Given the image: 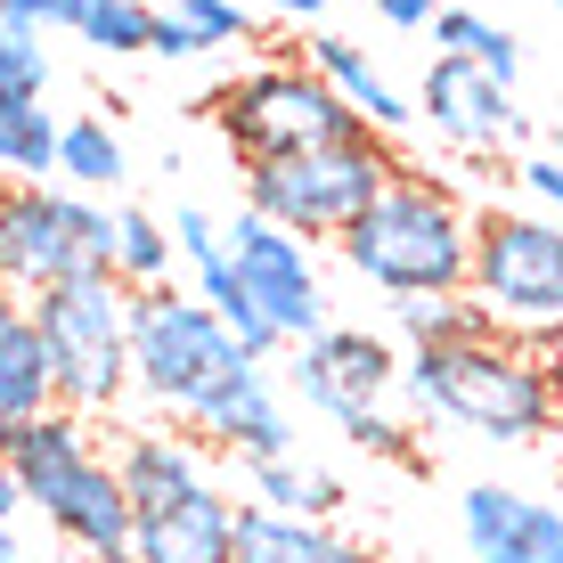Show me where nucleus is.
<instances>
[{
  "instance_id": "nucleus-1",
  "label": "nucleus",
  "mask_w": 563,
  "mask_h": 563,
  "mask_svg": "<svg viewBox=\"0 0 563 563\" xmlns=\"http://www.w3.org/2000/svg\"><path fill=\"white\" fill-rule=\"evenodd\" d=\"M400 400L433 424H465L474 441H498V450L548 441L563 424V376H555L548 343H522V335L400 352Z\"/></svg>"
},
{
  "instance_id": "nucleus-2",
  "label": "nucleus",
  "mask_w": 563,
  "mask_h": 563,
  "mask_svg": "<svg viewBox=\"0 0 563 563\" xmlns=\"http://www.w3.org/2000/svg\"><path fill=\"white\" fill-rule=\"evenodd\" d=\"M335 254L352 262V278H367L384 302H417V295H465L474 269V205L450 180L400 164L384 180V197L335 238Z\"/></svg>"
},
{
  "instance_id": "nucleus-3",
  "label": "nucleus",
  "mask_w": 563,
  "mask_h": 563,
  "mask_svg": "<svg viewBox=\"0 0 563 563\" xmlns=\"http://www.w3.org/2000/svg\"><path fill=\"white\" fill-rule=\"evenodd\" d=\"M0 457L25 482V507L90 563H131V498L114 482V457L90 441V417L42 409L25 424H0Z\"/></svg>"
},
{
  "instance_id": "nucleus-4",
  "label": "nucleus",
  "mask_w": 563,
  "mask_h": 563,
  "mask_svg": "<svg viewBox=\"0 0 563 563\" xmlns=\"http://www.w3.org/2000/svg\"><path fill=\"white\" fill-rule=\"evenodd\" d=\"M400 172V155L384 131H352V140H327L302 155H269V164H245V212L278 221L286 238H343L367 205L384 197V180Z\"/></svg>"
},
{
  "instance_id": "nucleus-5",
  "label": "nucleus",
  "mask_w": 563,
  "mask_h": 563,
  "mask_svg": "<svg viewBox=\"0 0 563 563\" xmlns=\"http://www.w3.org/2000/svg\"><path fill=\"white\" fill-rule=\"evenodd\" d=\"M465 295L490 310L498 335L563 343V221L522 205H474V269Z\"/></svg>"
},
{
  "instance_id": "nucleus-6",
  "label": "nucleus",
  "mask_w": 563,
  "mask_h": 563,
  "mask_svg": "<svg viewBox=\"0 0 563 563\" xmlns=\"http://www.w3.org/2000/svg\"><path fill=\"white\" fill-rule=\"evenodd\" d=\"M74 278H114V212L82 188L0 180V286L33 302Z\"/></svg>"
},
{
  "instance_id": "nucleus-7",
  "label": "nucleus",
  "mask_w": 563,
  "mask_h": 563,
  "mask_svg": "<svg viewBox=\"0 0 563 563\" xmlns=\"http://www.w3.org/2000/svg\"><path fill=\"white\" fill-rule=\"evenodd\" d=\"M33 327L49 343L57 409L74 417H114L131 393V286L123 278H74L33 295Z\"/></svg>"
},
{
  "instance_id": "nucleus-8",
  "label": "nucleus",
  "mask_w": 563,
  "mask_h": 563,
  "mask_svg": "<svg viewBox=\"0 0 563 563\" xmlns=\"http://www.w3.org/2000/svg\"><path fill=\"white\" fill-rule=\"evenodd\" d=\"M212 123L238 164H269V155H302V147H327V140H352L360 114L335 99L327 74H310L302 57H269V66H245L238 82L212 90Z\"/></svg>"
},
{
  "instance_id": "nucleus-9",
  "label": "nucleus",
  "mask_w": 563,
  "mask_h": 563,
  "mask_svg": "<svg viewBox=\"0 0 563 563\" xmlns=\"http://www.w3.org/2000/svg\"><path fill=\"white\" fill-rule=\"evenodd\" d=\"M238 360L254 352H238V335L197 295H180V286L131 295V393H147L164 417H188Z\"/></svg>"
},
{
  "instance_id": "nucleus-10",
  "label": "nucleus",
  "mask_w": 563,
  "mask_h": 563,
  "mask_svg": "<svg viewBox=\"0 0 563 563\" xmlns=\"http://www.w3.org/2000/svg\"><path fill=\"white\" fill-rule=\"evenodd\" d=\"M229 262H238L245 295L262 302V319L278 327L286 352H302L310 335H327V327H335V319H327V286H319V269H310V245L286 238L278 221L238 212V221H229Z\"/></svg>"
},
{
  "instance_id": "nucleus-11",
  "label": "nucleus",
  "mask_w": 563,
  "mask_h": 563,
  "mask_svg": "<svg viewBox=\"0 0 563 563\" xmlns=\"http://www.w3.org/2000/svg\"><path fill=\"white\" fill-rule=\"evenodd\" d=\"M180 424L238 465L245 457H295V409H286V384L269 376V360H238Z\"/></svg>"
},
{
  "instance_id": "nucleus-12",
  "label": "nucleus",
  "mask_w": 563,
  "mask_h": 563,
  "mask_svg": "<svg viewBox=\"0 0 563 563\" xmlns=\"http://www.w3.org/2000/svg\"><path fill=\"white\" fill-rule=\"evenodd\" d=\"M286 393L335 424L343 409H360V400L400 393V343L376 335V327H327V335H310L302 352H295Z\"/></svg>"
},
{
  "instance_id": "nucleus-13",
  "label": "nucleus",
  "mask_w": 563,
  "mask_h": 563,
  "mask_svg": "<svg viewBox=\"0 0 563 563\" xmlns=\"http://www.w3.org/2000/svg\"><path fill=\"white\" fill-rule=\"evenodd\" d=\"M417 123H433V140H450L457 155H490V147H507L522 131L515 82L482 74L474 57H441L433 49V66H424V82H417Z\"/></svg>"
},
{
  "instance_id": "nucleus-14",
  "label": "nucleus",
  "mask_w": 563,
  "mask_h": 563,
  "mask_svg": "<svg viewBox=\"0 0 563 563\" xmlns=\"http://www.w3.org/2000/svg\"><path fill=\"white\" fill-rule=\"evenodd\" d=\"M457 539L474 563H563V507L515 490V482H465Z\"/></svg>"
},
{
  "instance_id": "nucleus-15",
  "label": "nucleus",
  "mask_w": 563,
  "mask_h": 563,
  "mask_svg": "<svg viewBox=\"0 0 563 563\" xmlns=\"http://www.w3.org/2000/svg\"><path fill=\"white\" fill-rule=\"evenodd\" d=\"M238 507L229 482H205L180 507L131 522V563H238Z\"/></svg>"
},
{
  "instance_id": "nucleus-16",
  "label": "nucleus",
  "mask_w": 563,
  "mask_h": 563,
  "mask_svg": "<svg viewBox=\"0 0 563 563\" xmlns=\"http://www.w3.org/2000/svg\"><path fill=\"white\" fill-rule=\"evenodd\" d=\"M114 482H123L131 522H140V515L180 507L188 490H205L212 465H205V441H197V433H172V424H131V433L114 441Z\"/></svg>"
},
{
  "instance_id": "nucleus-17",
  "label": "nucleus",
  "mask_w": 563,
  "mask_h": 563,
  "mask_svg": "<svg viewBox=\"0 0 563 563\" xmlns=\"http://www.w3.org/2000/svg\"><path fill=\"white\" fill-rule=\"evenodd\" d=\"M302 66H310V74H327V82H335V99L352 107L367 131H384V140H400V131L417 123V99H400V90L384 82L376 66H367V49H360V42H343V33L310 25V33H302Z\"/></svg>"
},
{
  "instance_id": "nucleus-18",
  "label": "nucleus",
  "mask_w": 563,
  "mask_h": 563,
  "mask_svg": "<svg viewBox=\"0 0 563 563\" xmlns=\"http://www.w3.org/2000/svg\"><path fill=\"white\" fill-rule=\"evenodd\" d=\"M238 563H384L367 539H352L343 522H302V515H269L245 498L238 507Z\"/></svg>"
},
{
  "instance_id": "nucleus-19",
  "label": "nucleus",
  "mask_w": 563,
  "mask_h": 563,
  "mask_svg": "<svg viewBox=\"0 0 563 563\" xmlns=\"http://www.w3.org/2000/svg\"><path fill=\"white\" fill-rule=\"evenodd\" d=\"M238 482L269 515H302V522H335L343 515V482L327 474V465H302V450L295 457H245Z\"/></svg>"
},
{
  "instance_id": "nucleus-20",
  "label": "nucleus",
  "mask_w": 563,
  "mask_h": 563,
  "mask_svg": "<svg viewBox=\"0 0 563 563\" xmlns=\"http://www.w3.org/2000/svg\"><path fill=\"white\" fill-rule=\"evenodd\" d=\"M42 409H57L49 343H42V327H33V310H16V319L0 327V424H25Z\"/></svg>"
},
{
  "instance_id": "nucleus-21",
  "label": "nucleus",
  "mask_w": 563,
  "mask_h": 563,
  "mask_svg": "<svg viewBox=\"0 0 563 563\" xmlns=\"http://www.w3.org/2000/svg\"><path fill=\"white\" fill-rule=\"evenodd\" d=\"M393 335L400 352H450V343H482L498 327L474 295H417V302H393Z\"/></svg>"
},
{
  "instance_id": "nucleus-22",
  "label": "nucleus",
  "mask_w": 563,
  "mask_h": 563,
  "mask_svg": "<svg viewBox=\"0 0 563 563\" xmlns=\"http://www.w3.org/2000/svg\"><path fill=\"white\" fill-rule=\"evenodd\" d=\"M221 42H254V9L245 0H188V9H155V57H205Z\"/></svg>"
},
{
  "instance_id": "nucleus-23",
  "label": "nucleus",
  "mask_w": 563,
  "mask_h": 563,
  "mask_svg": "<svg viewBox=\"0 0 563 563\" xmlns=\"http://www.w3.org/2000/svg\"><path fill=\"white\" fill-rule=\"evenodd\" d=\"M114 278L131 295L172 286V221H155L147 205H114Z\"/></svg>"
},
{
  "instance_id": "nucleus-24",
  "label": "nucleus",
  "mask_w": 563,
  "mask_h": 563,
  "mask_svg": "<svg viewBox=\"0 0 563 563\" xmlns=\"http://www.w3.org/2000/svg\"><path fill=\"white\" fill-rule=\"evenodd\" d=\"M123 172L131 164H123V140L107 131V114H74V123H57V180H66V188L90 197V188H114Z\"/></svg>"
},
{
  "instance_id": "nucleus-25",
  "label": "nucleus",
  "mask_w": 563,
  "mask_h": 563,
  "mask_svg": "<svg viewBox=\"0 0 563 563\" xmlns=\"http://www.w3.org/2000/svg\"><path fill=\"white\" fill-rule=\"evenodd\" d=\"M57 172V123L42 99H0V180H49Z\"/></svg>"
},
{
  "instance_id": "nucleus-26",
  "label": "nucleus",
  "mask_w": 563,
  "mask_h": 563,
  "mask_svg": "<svg viewBox=\"0 0 563 563\" xmlns=\"http://www.w3.org/2000/svg\"><path fill=\"white\" fill-rule=\"evenodd\" d=\"M433 42H441V57H474V66L498 74V82L522 74V42L507 25H490L482 9H433Z\"/></svg>"
},
{
  "instance_id": "nucleus-27",
  "label": "nucleus",
  "mask_w": 563,
  "mask_h": 563,
  "mask_svg": "<svg viewBox=\"0 0 563 563\" xmlns=\"http://www.w3.org/2000/svg\"><path fill=\"white\" fill-rule=\"evenodd\" d=\"M82 33L90 49H107V57H131V49H147L155 42V9L147 0H82Z\"/></svg>"
},
{
  "instance_id": "nucleus-28",
  "label": "nucleus",
  "mask_w": 563,
  "mask_h": 563,
  "mask_svg": "<svg viewBox=\"0 0 563 563\" xmlns=\"http://www.w3.org/2000/svg\"><path fill=\"white\" fill-rule=\"evenodd\" d=\"M42 90H49V49H42V33L0 25V99H42Z\"/></svg>"
},
{
  "instance_id": "nucleus-29",
  "label": "nucleus",
  "mask_w": 563,
  "mask_h": 563,
  "mask_svg": "<svg viewBox=\"0 0 563 563\" xmlns=\"http://www.w3.org/2000/svg\"><path fill=\"white\" fill-rule=\"evenodd\" d=\"M0 25H25V33H49V25H82V0H0Z\"/></svg>"
},
{
  "instance_id": "nucleus-30",
  "label": "nucleus",
  "mask_w": 563,
  "mask_h": 563,
  "mask_svg": "<svg viewBox=\"0 0 563 563\" xmlns=\"http://www.w3.org/2000/svg\"><path fill=\"white\" fill-rule=\"evenodd\" d=\"M515 180L531 188V197L548 205L555 221H563V155H522V164H515Z\"/></svg>"
},
{
  "instance_id": "nucleus-31",
  "label": "nucleus",
  "mask_w": 563,
  "mask_h": 563,
  "mask_svg": "<svg viewBox=\"0 0 563 563\" xmlns=\"http://www.w3.org/2000/svg\"><path fill=\"white\" fill-rule=\"evenodd\" d=\"M367 9L384 16V25H400V33H417V25H433V0H367Z\"/></svg>"
},
{
  "instance_id": "nucleus-32",
  "label": "nucleus",
  "mask_w": 563,
  "mask_h": 563,
  "mask_svg": "<svg viewBox=\"0 0 563 563\" xmlns=\"http://www.w3.org/2000/svg\"><path fill=\"white\" fill-rule=\"evenodd\" d=\"M245 9H269V16H295V25H319V0H245Z\"/></svg>"
},
{
  "instance_id": "nucleus-33",
  "label": "nucleus",
  "mask_w": 563,
  "mask_h": 563,
  "mask_svg": "<svg viewBox=\"0 0 563 563\" xmlns=\"http://www.w3.org/2000/svg\"><path fill=\"white\" fill-rule=\"evenodd\" d=\"M16 515H25V482H16L9 457H0V522H16Z\"/></svg>"
},
{
  "instance_id": "nucleus-34",
  "label": "nucleus",
  "mask_w": 563,
  "mask_h": 563,
  "mask_svg": "<svg viewBox=\"0 0 563 563\" xmlns=\"http://www.w3.org/2000/svg\"><path fill=\"white\" fill-rule=\"evenodd\" d=\"M0 563H25V548H16V522H0Z\"/></svg>"
},
{
  "instance_id": "nucleus-35",
  "label": "nucleus",
  "mask_w": 563,
  "mask_h": 563,
  "mask_svg": "<svg viewBox=\"0 0 563 563\" xmlns=\"http://www.w3.org/2000/svg\"><path fill=\"white\" fill-rule=\"evenodd\" d=\"M555 155H563V131H555Z\"/></svg>"
},
{
  "instance_id": "nucleus-36",
  "label": "nucleus",
  "mask_w": 563,
  "mask_h": 563,
  "mask_svg": "<svg viewBox=\"0 0 563 563\" xmlns=\"http://www.w3.org/2000/svg\"><path fill=\"white\" fill-rule=\"evenodd\" d=\"M555 9H563V0H555Z\"/></svg>"
}]
</instances>
